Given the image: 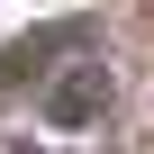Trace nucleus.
Returning <instances> with one entry per match:
<instances>
[{
	"label": "nucleus",
	"mask_w": 154,
	"mask_h": 154,
	"mask_svg": "<svg viewBox=\"0 0 154 154\" xmlns=\"http://www.w3.org/2000/svg\"><path fill=\"white\" fill-rule=\"evenodd\" d=\"M100 109H109V72H100V63H72V72L45 82V118H54V127H91Z\"/></svg>",
	"instance_id": "nucleus-1"
}]
</instances>
